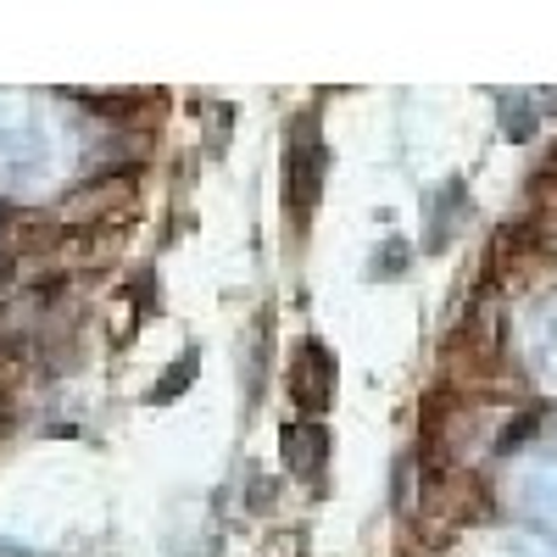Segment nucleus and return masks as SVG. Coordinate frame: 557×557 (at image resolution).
<instances>
[{"instance_id":"nucleus-5","label":"nucleus","mask_w":557,"mask_h":557,"mask_svg":"<svg viewBox=\"0 0 557 557\" xmlns=\"http://www.w3.org/2000/svg\"><path fill=\"white\" fill-rule=\"evenodd\" d=\"M190 380H196V351H184V357H178V374H173V380H162V385L151 391V401H168V396H178V391L190 385Z\"/></svg>"},{"instance_id":"nucleus-1","label":"nucleus","mask_w":557,"mask_h":557,"mask_svg":"<svg viewBox=\"0 0 557 557\" xmlns=\"http://www.w3.org/2000/svg\"><path fill=\"white\" fill-rule=\"evenodd\" d=\"M323 168H330V151H323L318 134V112L290 123V146H285V218L290 228L312 223V207L323 196Z\"/></svg>"},{"instance_id":"nucleus-2","label":"nucleus","mask_w":557,"mask_h":557,"mask_svg":"<svg viewBox=\"0 0 557 557\" xmlns=\"http://www.w3.org/2000/svg\"><path fill=\"white\" fill-rule=\"evenodd\" d=\"M134 207H139V173H107V178H89V184H78V190L51 212L62 228H117V223H128L134 218Z\"/></svg>"},{"instance_id":"nucleus-4","label":"nucleus","mask_w":557,"mask_h":557,"mask_svg":"<svg viewBox=\"0 0 557 557\" xmlns=\"http://www.w3.org/2000/svg\"><path fill=\"white\" fill-rule=\"evenodd\" d=\"M323 462H330V430L323 424H290L285 430V469L307 485L323 480Z\"/></svg>"},{"instance_id":"nucleus-3","label":"nucleus","mask_w":557,"mask_h":557,"mask_svg":"<svg viewBox=\"0 0 557 557\" xmlns=\"http://www.w3.org/2000/svg\"><path fill=\"white\" fill-rule=\"evenodd\" d=\"M290 396L307 412V424H318V412H330L335 401V351L323 341H301L290 357Z\"/></svg>"}]
</instances>
